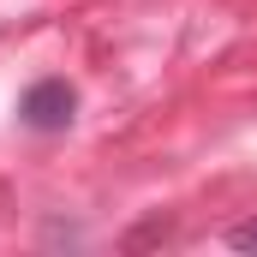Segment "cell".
Here are the masks:
<instances>
[{"label":"cell","instance_id":"cell-1","mask_svg":"<svg viewBox=\"0 0 257 257\" xmlns=\"http://www.w3.org/2000/svg\"><path fill=\"white\" fill-rule=\"evenodd\" d=\"M72 114H78V90H72L66 78H42V84H30L24 102H18V120H24L30 132H66V126H72Z\"/></svg>","mask_w":257,"mask_h":257},{"label":"cell","instance_id":"cell-2","mask_svg":"<svg viewBox=\"0 0 257 257\" xmlns=\"http://www.w3.org/2000/svg\"><path fill=\"white\" fill-rule=\"evenodd\" d=\"M227 245H233V251H257V215L239 221V227H227Z\"/></svg>","mask_w":257,"mask_h":257}]
</instances>
